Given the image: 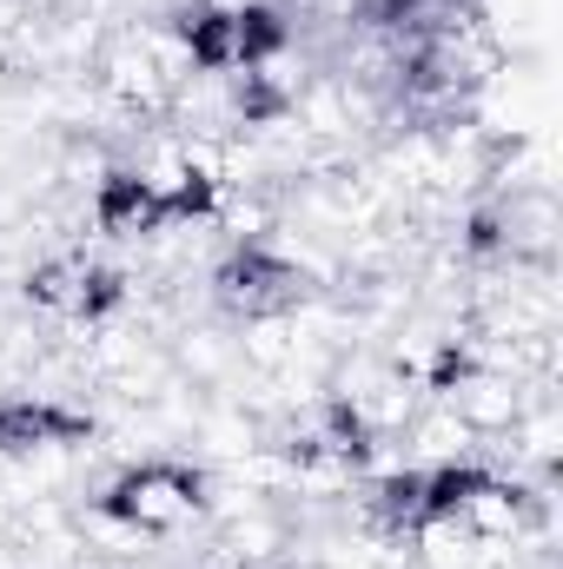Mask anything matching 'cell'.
<instances>
[{"label": "cell", "mask_w": 563, "mask_h": 569, "mask_svg": "<svg viewBox=\"0 0 563 569\" xmlns=\"http://www.w3.org/2000/svg\"><path fill=\"white\" fill-rule=\"evenodd\" d=\"M0 537H7V503H0Z\"/></svg>", "instance_id": "277c9868"}, {"label": "cell", "mask_w": 563, "mask_h": 569, "mask_svg": "<svg viewBox=\"0 0 563 569\" xmlns=\"http://www.w3.org/2000/svg\"><path fill=\"white\" fill-rule=\"evenodd\" d=\"M398 457H405L412 470H451V463L477 457V437H471V425H464V418H457L451 405L424 398L418 418L398 430Z\"/></svg>", "instance_id": "3957f363"}, {"label": "cell", "mask_w": 563, "mask_h": 569, "mask_svg": "<svg viewBox=\"0 0 563 569\" xmlns=\"http://www.w3.org/2000/svg\"><path fill=\"white\" fill-rule=\"evenodd\" d=\"M544 391H557V385H531V378H511V371H491V365H451L431 398L451 405L471 425V437H504Z\"/></svg>", "instance_id": "7a4b0ae2"}, {"label": "cell", "mask_w": 563, "mask_h": 569, "mask_svg": "<svg viewBox=\"0 0 563 569\" xmlns=\"http://www.w3.org/2000/svg\"><path fill=\"white\" fill-rule=\"evenodd\" d=\"M206 463H186V457H166V450H152V457H127L113 477H107V490H100V503L120 517V523H134L140 537H179V530H192L199 517H206Z\"/></svg>", "instance_id": "6da1fadb"}]
</instances>
